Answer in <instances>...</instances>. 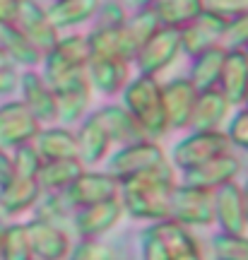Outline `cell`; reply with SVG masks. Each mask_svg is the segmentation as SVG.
<instances>
[{"label":"cell","mask_w":248,"mask_h":260,"mask_svg":"<svg viewBox=\"0 0 248 260\" xmlns=\"http://www.w3.org/2000/svg\"><path fill=\"white\" fill-rule=\"evenodd\" d=\"M176 186L174 167L166 161L159 169L130 178L120 183L118 200L123 205V214L138 222H162L169 219V198Z\"/></svg>","instance_id":"cell-1"},{"label":"cell","mask_w":248,"mask_h":260,"mask_svg":"<svg viewBox=\"0 0 248 260\" xmlns=\"http://www.w3.org/2000/svg\"><path fill=\"white\" fill-rule=\"evenodd\" d=\"M120 104L138 121L147 140L159 142L169 133L164 104H162V82L157 77H149V75L130 77L126 87L120 89Z\"/></svg>","instance_id":"cell-2"},{"label":"cell","mask_w":248,"mask_h":260,"mask_svg":"<svg viewBox=\"0 0 248 260\" xmlns=\"http://www.w3.org/2000/svg\"><path fill=\"white\" fill-rule=\"evenodd\" d=\"M166 161L169 157L157 140H140V142H130V145H123L116 152H111L106 157V171L118 183H126L130 178L154 171Z\"/></svg>","instance_id":"cell-3"},{"label":"cell","mask_w":248,"mask_h":260,"mask_svg":"<svg viewBox=\"0 0 248 260\" xmlns=\"http://www.w3.org/2000/svg\"><path fill=\"white\" fill-rule=\"evenodd\" d=\"M227 152H231V145L224 130H191L183 140H178L171 147L169 164L183 174Z\"/></svg>","instance_id":"cell-4"},{"label":"cell","mask_w":248,"mask_h":260,"mask_svg":"<svg viewBox=\"0 0 248 260\" xmlns=\"http://www.w3.org/2000/svg\"><path fill=\"white\" fill-rule=\"evenodd\" d=\"M169 219L185 229L214 224V195L195 186L176 183L169 198Z\"/></svg>","instance_id":"cell-5"},{"label":"cell","mask_w":248,"mask_h":260,"mask_svg":"<svg viewBox=\"0 0 248 260\" xmlns=\"http://www.w3.org/2000/svg\"><path fill=\"white\" fill-rule=\"evenodd\" d=\"M181 56V37L178 29L159 27L152 37L142 44L133 65L138 68V75H149V77H159V75L169 70L176 63V58Z\"/></svg>","instance_id":"cell-6"},{"label":"cell","mask_w":248,"mask_h":260,"mask_svg":"<svg viewBox=\"0 0 248 260\" xmlns=\"http://www.w3.org/2000/svg\"><path fill=\"white\" fill-rule=\"evenodd\" d=\"M41 130V123L32 116L24 102L12 99V102L0 104V149L12 152V149L29 145Z\"/></svg>","instance_id":"cell-7"},{"label":"cell","mask_w":248,"mask_h":260,"mask_svg":"<svg viewBox=\"0 0 248 260\" xmlns=\"http://www.w3.org/2000/svg\"><path fill=\"white\" fill-rule=\"evenodd\" d=\"M224 31H227V19L214 15L210 10H202L195 19H191L185 27L178 29L181 37V53L188 58L198 56L202 51L222 46L224 41Z\"/></svg>","instance_id":"cell-8"},{"label":"cell","mask_w":248,"mask_h":260,"mask_svg":"<svg viewBox=\"0 0 248 260\" xmlns=\"http://www.w3.org/2000/svg\"><path fill=\"white\" fill-rule=\"evenodd\" d=\"M120 183L111 176L109 171H97V169H82V174L75 178L63 193L68 203L73 205V210L87 207V205H97L104 200H113L118 198Z\"/></svg>","instance_id":"cell-9"},{"label":"cell","mask_w":248,"mask_h":260,"mask_svg":"<svg viewBox=\"0 0 248 260\" xmlns=\"http://www.w3.org/2000/svg\"><path fill=\"white\" fill-rule=\"evenodd\" d=\"M12 24H15L41 53H48V51L58 44V37H60V31L48 22L46 8H44L39 0H19L17 17H15Z\"/></svg>","instance_id":"cell-10"},{"label":"cell","mask_w":248,"mask_h":260,"mask_svg":"<svg viewBox=\"0 0 248 260\" xmlns=\"http://www.w3.org/2000/svg\"><path fill=\"white\" fill-rule=\"evenodd\" d=\"M123 205L118 198L104 200L97 205H87L73 212V229L80 239H101L123 219Z\"/></svg>","instance_id":"cell-11"},{"label":"cell","mask_w":248,"mask_h":260,"mask_svg":"<svg viewBox=\"0 0 248 260\" xmlns=\"http://www.w3.org/2000/svg\"><path fill=\"white\" fill-rule=\"evenodd\" d=\"M34 260H65L73 248L70 236L60 224L41 222V219H29L24 224Z\"/></svg>","instance_id":"cell-12"},{"label":"cell","mask_w":248,"mask_h":260,"mask_svg":"<svg viewBox=\"0 0 248 260\" xmlns=\"http://www.w3.org/2000/svg\"><path fill=\"white\" fill-rule=\"evenodd\" d=\"M19 102H24L32 116L41 125H53L55 123V94L41 77L39 70H22L19 73Z\"/></svg>","instance_id":"cell-13"},{"label":"cell","mask_w":248,"mask_h":260,"mask_svg":"<svg viewBox=\"0 0 248 260\" xmlns=\"http://www.w3.org/2000/svg\"><path fill=\"white\" fill-rule=\"evenodd\" d=\"M198 89H195L188 77H174L169 82H162V104H164V116L169 123V130H185L191 123Z\"/></svg>","instance_id":"cell-14"},{"label":"cell","mask_w":248,"mask_h":260,"mask_svg":"<svg viewBox=\"0 0 248 260\" xmlns=\"http://www.w3.org/2000/svg\"><path fill=\"white\" fill-rule=\"evenodd\" d=\"M239 174H241V159H236L231 152H227V154H220V157L210 159V161H205V164L191 169V171H183V181L181 183L202 188V190H217L224 183L236 181Z\"/></svg>","instance_id":"cell-15"},{"label":"cell","mask_w":248,"mask_h":260,"mask_svg":"<svg viewBox=\"0 0 248 260\" xmlns=\"http://www.w3.org/2000/svg\"><path fill=\"white\" fill-rule=\"evenodd\" d=\"M75 142H77V159L84 169H94L97 164L106 161L111 154V140L106 135V130L101 128V123L97 121V116L87 113L77 130H75Z\"/></svg>","instance_id":"cell-16"},{"label":"cell","mask_w":248,"mask_h":260,"mask_svg":"<svg viewBox=\"0 0 248 260\" xmlns=\"http://www.w3.org/2000/svg\"><path fill=\"white\" fill-rule=\"evenodd\" d=\"M84 73H87V82L92 87V92L113 96V94H120V89L130 80V63L120 60V58L92 56Z\"/></svg>","instance_id":"cell-17"},{"label":"cell","mask_w":248,"mask_h":260,"mask_svg":"<svg viewBox=\"0 0 248 260\" xmlns=\"http://www.w3.org/2000/svg\"><path fill=\"white\" fill-rule=\"evenodd\" d=\"M214 195V224H220L222 234H246V214H243V198L241 183L231 181L222 188L212 190Z\"/></svg>","instance_id":"cell-18"},{"label":"cell","mask_w":248,"mask_h":260,"mask_svg":"<svg viewBox=\"0 0 248 260\" xmlns=\"http://www.w3.org/2000/svg\"><path fill=\"white\" fill-rule=\"evenodd\" d=\"M97 121L101 123V128L106 130L111 145H130V142H140V140H147L142 128L138 125V121L128 113V109L123 104H104L101 109L94 111Z\"/></svg>","instance_id":"cell-19"},{"label":"cell","mask_w":248,"mask_h":260,"mask_svg":"<svg viewBox=\"0 0 248 260\" xmlns=\"http://www.w3.org/2000/svg\"><path fill=\"white\" fill-rule=\"evenodd\" d=\"M217 89L231 104V109L243 106V99L248 94V58L243 51H227L224 53Z\"/></svg>","instance_id":"cell-20"},{"label":"cell","mask_w":248,"mask_h":260,"mask_svg":"<svg viewBox=\"0 0 248 260\" xmlns=\"http://www.w3.org/2000/svg\"><path fill=\"white\" fill-rule=\"evenodd\" d=\"M149 226L159 236L169 260H205L191 229H185V226L171 222V219H162V222H154Z\"/></svg>","instance_id":"cell-21"},{"label":"cell","mask_w":248,"mask_h":260,"mask_svg":"<svg viewBox=\"0 0 248 260\" xmlns=\"http://www.w3.org/2000/svg\"><path fill=\"white\" fill-rule=\"evenodd\" d=\"M55 94V123L70 128L73 123H80L89 113L92 104V87L87 80H80L75 84H68Z\"/></svg>","instance_id":"cell-22"},{"label":"cell","mask_w":248,"mask_h":260,"mask_svg":"<svg viewBox=\"0 0 248 260\" xmlns=\"http://www.w3.org/2000/svg\"><path fill=\"white\" fill-rule=\"evenodd\" d=\"M87 44H89V53L99 58H120L126 63L133 65L135 56H138V48L130 44L128 34L123 24L120 27H104V29H89Z\"/></svg>","instance_id":"cell-23"},{"label":"cell","mask_w":248,"mask_h":260,"mask_svg":"<svg viewBox=\"0 0 248 260\" xmlns=\"http://www.w3.org/2000/svg\"><path fill=\"white\" fill-rule=\"evenodd\" d=\"M231 104L222 96L220 89L198 92L188 130H222L224 121H229Z\"/></svg>","instance_id":"cell-24"},{"label":"cell","mask_w":248,"mask_h":260,"mask_svg":"<svg viewBox=\"0 0 248 260\" xmlns=\"http://www.w3.org/2000/svg\"><path fill=\"white\" fill-rule=\"evenodd\" d=\"M34 149L44 161L55 159H77V142H75V130L65 125H41L37 138L32 140Z\"/></svg>","instance_id":"cell-25"},{"label":"cell","mask_w":248,"mask_h":260,"mask_svg":"<svg viewBox=\"0 0 248 260\" xmlns=\"http://www.w3.org/2000/svg\"><path fill=\"white\" fill-rule=\"evenodd\" d=\"M0 51L15 68L22 70H37L44 58V53L15 24H0Z\"/></svg>","instance_id":"cell-26"},{"label":"cell","mask_w":248,"mask_h":260,"mask_svg":"<svg viewBox=\"0 0 248 260\" xmlns=\"http://www.w3.org/2000/svg\"><path fill=\"white\" fill-rule=\"evenodd\" d=\"M39 198H41V188H39L37 178L12 176L5 186H0V212L8 217L29 212L34 210Z\"/></svg>","instance_id":"cell-27"},{"label":"cell","mask_w":248,"mask_h":260,"mask_svg":"<svg viewBox=\"0 0 248 260\" xmlns=\"http://www.w3.org/2000/svg\"><path fill=\"white\" fill-rule=\"evenodd\" d=\"M101 0H55L46 5V17L60 34L92 22Z\"/></svg>","instance_id":"cell-28"},{"label":"cell","mask_w":248,"mask_h":260,"mask_svg":"<svg viewBox=\"0 0 248 260\" xmlns=\"http://www.w3.org/2000/svg\"><path fill=\"white\" fill-rule=\"evenodd\" d=\"M224 53L227 48H210V51H202L198 56L191 58V68H188V80L198 92H205V89H217V82H220L222 75V63H224Z\"/></svg>","instance_id":"cell-29"},{"label":"cell","mask_w":248,"mask_h":260,"mask_svg":"<svg viewBox=\"0 0 248 260\" xmlns=\"http://www.w3.org/2000/svg\"><path fill=\"white\" fill-rule=\"evenodd\" d=\"M80 159H55V161H41L37 174V183L41 193H63L75 178L82 174Z\"/></svg>","instance_id":"cell-30"},{"label":"cell","mask_w":248,"mask_h":260,"mask_svg":"<svg viewBox=\"0 0 248 260\" xmlns=\"http://www.w3.org/2000/svg\"><path fill=\"white\" fill-rule=\"evenodd\" d=\"M205 10V0H157L152 5L159 27L181 29Z\"/></svg>","instance_id":"cell-31"},{"label":"cell","mask_w":248,"mask_h":260,"mask_svg":"<svg viewBox=\"0 0 248 260\" xmlns=\"http://www.w3.org/2000/svg\"><path fill=\"white\" fill-rule=\"evenodd\" d=\"M0 260H34L24 224L0 226Z\"/></svg>","instance_id":"cell-32"},{"label":"cell","mask_w":248,"mask_h":260,"mask_svg":"<svg viewBox=\"0 0 248 260\" xmlns=\"http://www.w3.org/2000/svg\"><path fill=\"white\" fill-rule=\"evenodd\" d=\"M73 205L68 203L65 193H41V198L34 205V219L51 224H60L73 217Z\"/></svg>","instance_id":"cell-33"},{"label":"cell","mask_w":248,"mask_h":260,"mask_svg":"<svg viewBox=\"0 0 248 260\" xmlns=\"http://www.w3.org/2000/svg\"><path fill=\"white\" fill-rule=\"evenodd\" d=\"M123 29H126V34H128L130 44L140 51V48H142V44H145V41L154 34L157 29H159V22H157L152 8L133 10V12H128V19L123 22Z\"/></svg>","instance_id":"cell-34"},{"label":"cell","mask_w":248,"mask_h":260,"mask_svg":"<svg viewBox=\"0 0 248 260\" xmlns=\"http://www.w3.org/2000/svg\"><path fill=\"white\" fill-rule=\"evenodd\" d=\"M53 51H58V53L63 58H68L70 63L82 65V68H87L89 58H92L87 37H84V34H77V31H63V34L58 37V44L53 46Z\"/></svg>","instance_id":"cell-35"},{"label":"cell","mask_w":248,"mask_h":260,"mask_svg":"<svg viewBox=\"0 0 248 260\" xmlns=\"http://www.w3.org/2000/svg\"><path fill=\"white\" fill-rule=\"evenodd\" d=\"M212 255L217 260H248L246 234H217L212 239Z\"/></svg>","instance_id":"cell-36"},{"label":"cell","mask_w":248,"mask_h":260,"mask_svg":"<svg viewBox=\"0 0 248 260\" xmlns=\"http://www.w3.org/2000/svg\"><path fill=\"white\" fill-rule=\"evenodd\" d=\"M12 157V169H15V176H24V178H37L39 169H41V161L44 159L39 157V152L34 149V145H22V147L12 149L10 152Z\"/></svg>","instance_id":"cell-37"},{"label":"cell","mask_w":248,"mask_h":260,"mask_svg":"<svg viewBox=\"0 0 248 260\" xmlns=\"http://www.w3.org/2000/svg\"><path fill=\"white\" fill-rule=\"evenodd\" d=\"M126 19H128V8H126L123 3H118V0H101L89 24H92L94 29L120 27Z\"/></svg>","instance_id":"cell-38"},{"label":"cell","mask_w":248,"mask_h":260,"mask_svg":"<svg viewBox=\"0 0 248 260\" xmlns=\"http://www.w3.org/2000/svg\"><path fill=\"white\" fill-rule=\"evenodd\" d=\"M65 260H113V251L99 239H80Z\"/></svg>","instance_id":"cell-39"},{"label":"cell","mask_w":248,"mask_h":260,"mask_svg":"<svg viewBox=\"0 0 248 260\" xmlns=\"http://www.w3.org/2000/svg\"><path fill=\"white\" fill-rule=\"evenodd\" d=\"M224 135H227L231 147H239V149H243V152H248V109L239 106L236 113L229 116Z\"/></svg>","instance_id":"cell-40"},{"label":"cell","mask_w":248,"mask_h":260,"mask_svg":"<svg viewBox=\"0 0 248 260\" xmlns=\"http://www.w3.org/2000/svg\"><path fill=\"white\" fill-rule=\"evenodd\" d=\"M246 46H248V12L234 19H227V31H224V41H222V48H227V51H243Z\"/></svg>","instance_id":"cell-41"},{"label":"cell","mask_w":248,"mask_h":260,"mask_svg":"<svg viewBox=\"0 0 248 260\" xmlns=\"http://www.w3.org/2000/svg\"><path fill=\"white\" fill-rule=\"evenodd\" d=\"M140 255H142V260H169L164 246H162V241H159V236L154 234L152 226H147L140 234Z\"/></svg>","instance_id":"cell-42"},{"label":"cell","mask_w":248,"mask_h":260,"mask_svg":"<svg viewBox=\"0 0 248 260\" xmlns=\"http://www.w3.org/2000/svg\"><path fill=\"white\" fill-rule=\"evenodd\" d=\"M205 10L224 19H234L248 12V0H205Z\"/></svg>","instance_id":"cell-43"},{"label":"cell","mask_w":248,"mask_h":260,"mask_svg":"<svg viewBox=\"0 0 248 260\" xmlns=\"http://www.w3.org/2000/svg\"><path fill=\"white\" fill-rule=\"evenodd\" d=\"M19 70L8 60V56L0 51V96H8L17 89Z\"/></svg>","instance_id":"cell-44"},{"label":"cell","mask_w":248,"mask_h":260,"mask_svg":"<svg viewBox=\"0 0 248 260\" xmlns=\"http://www.w3.org/2000/svg\"><path fill=\"white\" fill-rule=\"evenodd\" d=\"M19 0H0V24H12L17 17Z\"/></svg>","instance_id":"cell-45"},{"label":"cell","mask_w":248,"mask_h":260,"mask_svg":"<svg viewBox=\"0 0 248 260\" xmlns=\"http://www.w3.org/2000/svg\"><path fill=\"white\" fill-rule=\"evenodd\" d=\"M12 176H15V169H12V157H10V152L0 149V186H5Z\"/></svg>","instance_id":"cell-46"},{"label":"cell","mask_w":248,"mask_h":260,"mask_svg":"<svg viewBox=\"0 0 248 260\" xmlns=\"http://www.w3.org/2000/svg\"><path fill=\"white\" fill-rule=\"evenodd\" d=\"M126 5H130L133 10H145V8H152L157 0H123Z\"/></svg>","instance_id":"cell-47"},{"label":"cell","mask_w":248,"mask_h":260,"mask_svg":"<svg viewBox=\"0 0 248 260\" xmlns=\"http://www.w3.org/2000/svg\"><path fill=\"white\" fill-rule=\"evenodd\" d=\"M241 198H243V214H246V226H248V178L241 186Z\"/></svg>","instance_id":"cell-48"},{"label":"cell","mask_w":248,"mask_h":260,"mask_svg":"<svg viewBox=\"0 0 248 260\" xmlns=\"http://www.w3.org/2000/svg\"><path fill=\"white\" fill-rule=\"evenodd\" d=\"M243 109H248V94H246V99H243Z\"/></svg>","instance_id":"cell-49"},{"label":"cell","mask_w":248,"mask_h":260,"mask_svg":"<svg viewBox=\"0 0 248 260\" xmlns=\"http://www.w3.org/2000/svg\"><path fill=\"white\" fill-rule=\"evenodd\" d=\"M243 53H246V58H248V46H246V48H243Z\"/></svg>","instance_id":"cell-50"},{"label":"cell","mask_w":248,"mask_h":260,"mask_svg":"<svg viewBox=\"0 0 248 260\" xmlns=\"http://www.w3.org/2000/svg\"><path fill=\"white\" fill-rule=\"evenodd\" d=\"M48 3H55V0H48Z\"/></svg>","instance_id":"cell-51"}]
</instances>
